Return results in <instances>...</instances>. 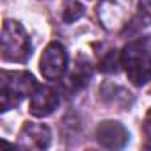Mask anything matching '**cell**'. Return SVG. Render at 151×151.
I'll use <instances>...</instances> for the list:
<instances>
[{
  "mask_svg": "<svg viewBox=\"0 0 151 151\" xmlns=\"http://www.w3.org/2000/svg\"><path fill=\"white\" fill-rule=\"evenodd\" d=\"M139 18L144 25H151V0L139 2Z\"/></svg>",
  "mask_w": 151,
  "mask_h": 151,
  "instance_id": "11",
  "label": "cell"
},
{
  "mask_svg": "<svg viewBox=\"0 0 151 151\" xmlns=\"http://www.w3.org/2000/svg\"><path fill=\"white\" fill-rule=\"evenodd\" d=\"M121 62L132 84L144 86L151 80V53L142 41H133L121 52Z\"/></svg>",
  "mask_w": 151,
  "mask_h": 151,
  "instance_id": "2",
  "label": "cell"
},
{
  "mask_svg": "<svg viewBox=\"0 0 151 151\" xmlns=\"http://www.w3.org/2000/svg\"><path fill=\"white\" fill-rule=\"evenodd\" d=\"M91 66L87 60L84 59H78L77 64H75L73 71L69 73V77H68V87L71 89H80L84 86H87L89 78H91Z\"/></svg>",
  "mask_w": 151,
  "mask_h": 151,
  "instance_id": "8",
  "label": "cell"
},
{
  "mask_svg": "<svg viewBox=\"0 0 151 151\" xmlns=\"http://www.w3.org/2000/svg\"><path fill=\"white\" fill-rule=\"evenodd\" d=\"M52 133L48 126L39 123H25L18 135V147L20 149H46L50 146Z\"/></svg>",
  "mask_w": 151,
  "mask_h": 151,
  "instance_id": "5",
  "label": "cell"
},
{
  "mask_svg": "<svg viewBox=\"0 0 151 151\" xmlns=\"http://www.w3.org/2000/svg\"><path fill=\"white\" fill-rule=\"evenodd\" d=\"M2 57L11 62H25L30 57L29 34L14 20H6L2 25Z\"/></svg>",
  "mask_w": 151,
  "mask_h": 151,
  "instance_id": "3",
  "label": "cell"
},
{
  "mask_svg": "<svg viewBox=\"0 0 151 151\" xmlns=\"http://www.w3.org/2000/svg\"><path fill=\"white\" fill-rule=\"evenodd\" d=\"M119 64H123V62H121V55H119L116 50H109V52L103 55V59L100 60V69H101L103 73H117Z\"/></svg>",
  "mask_w": 151,
  "mask_h": 151,
  "instance_id": "10",
  "label": "cell"
},
{
  "mask_svg": "<svg viewBox=\"0 0 151 151\" xmlns=\"http://www.w3.org/2000/svg\"><path fill=\"white\" fill-rule=\"evenodd\" d=\"M37 84L34 77L27 71H2V80H0V103L2 112L13 109L22 100H25L29 94L36 91Z\"/></svg>",
  "mask_w": 151,
  "mask_h": 151,
  "instance_id": "1",
  "label": "cell"
},
{
  "mask_svg": "<svg viewBox=\"0 0 151 151\" xmlns=\"http://www.w3.org/2000/svg\"><path fill=\"white\" fill-rule=\"evenodd\" d=\"M128 130L117 121H103L96 128V139L109 149H119L128 142Z\"/></svg>",
  "mask_w": 151,
  "mask_h": 151,
  "instance_id": "7",
  "label": "cell"
},
{
  "mask_svg": "<svg viewBox=\"0 0 151 151\" xmlns=\"http://www.w3.org/2000/svg\"><path fill=\"white\" fill-rule=\"evenodd\" d=\"M59 105V94L55 89L48 86H37L36 91L30 94V114L36 117H46L50 116Z\"/></svg>",
  "mask_w": 151,
  "mask_h": 151,
  "instance_id": "6",
  "label": "cell"
},
{
  "mask_svg": "<svg viewBox=\"0 0 151 151\" xmlns=\"http://www.w3.org/2000/svg\"><path fill=\"white\" fill-rule=\"evenodd\" d=\"M84 16V4L78 0H64L62 6V18L66 23H73Z\"/></svg>",
  "mask_w": 151,
  "mask_h": 151,
  "instance_id": "9",
  "label": "cell"
},
{
  "mask_svg": "<svg viewBox=\"0 0 151 151\" xmlns=\"http://www.w3.org/2000/svg\"><path fill=\"white\" fill-rule=\"evenodd\" d=\"M144 133L151 139V109L147 110L146 114V119H144Z\"/></svg>",
  "mask_w": 151,
  "mask_h": 151,
  "instance_id": "12",
  "label": "cell"
},
{
  "mask_svg": "<svg viewBox=\"0 0 151 151\" xmlns=\"http://www.w3.org/2000/svg\"><path fill=\"white\" fill-rule=\"evenodd\" d=\"M66 66H68V53H66L64 46L57 41L50 43L45 48L41 60H39L41 75L48 80H55L66 71Z\"/></svg>",
  "mask_w": 151,
  "mask_h": 151,
  "instance_id": "4",
  "label": "cell"
}]
</instances>
